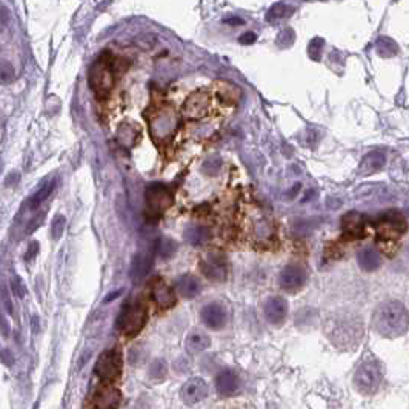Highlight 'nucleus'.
I'll list each match as a JSON object with an SVG mask.
<instances>
[{
    "instance_id": "obj_1",
    "label": "nucleus",
    "mask_w": 409,
    "mask_h": 409,
    "mask_svg": "<svg viewBox=\"0 0 409 409\" xmlns=\"http://www.w3.org/2000/svg\"><path fill=\"white\" fill-rule=\"evenodd\" d=\"M323 332L334 348L356 351L365 339V323L362 316L351 311H337L325 318Z\"/></svg>"
},
{
    "instance_id": "obj_2",
    "label": "nucleus",
    "mask_w": 409,
    "mask_h": 409,
    "mask_svg": "<svg viewBox=\"0 0 409 409\" xmlns=\"http://www.w3.org/2000/svg\"><path fill=\"white\" fill-rule=\"evenodd\" d=\"M372 330L384 339H397L409 330V311L398 300H384L371 316Z\"/></svg>"
},
{
    "instance_id": "obj_3",
    "label": "nucleus",
    "mask_w": 409,
    "mask_h": 409,
    "mask_svg": "<svg viewBox=\"0 0 409 409\" xmlns=\"http://www.w3.org/2000/svg\"><path fill=\"white\" fill-rule=\"evenodd\" d=\"M384 371L383 366L375 357H368L357 366L353 377V384L358 394L372 397L379 394L383 387Z\"/></svg>"
},
{
    "instance_id": "obj_4",
    "label": "nucleus",
    "mask_w": 409,
    "mask_h": 409,
    "mask_svg": "<svg viewBox=\"0 0 409 409\" xmlns=\"http://www.w3.org/2000/svg\"><path fill=\"white\" fill-rule=\"evenodd\" d=\"M178 128L177 114L169 106H162L150 119V134L155 143H165L176 134Z\"/></svg>"
},
{
    "instance_id": "obj_5",
    "label": "nucleus",
    "mask_w": 409,
    "mask_h": 409,
    "mask_svg": "<svg viewBox=\"0 0 409 409\" xmlns=\"http://www.w3.org/2000/svg\"><path fill=\"white\" fill-rule=\"evenodd\" d=\"M148 322V308L142 301H136L122 311L117 318V328L128 337H136Z\"/></svg>"
},
{
    "instance_id": "obj_6",
    "label": "nucleus",
    "mask_w": 409,
    "mask_h": 409,
    "mask_svg": "<svg viewBox=\"0 0 409 409\" xmlns=\"http://www.w3.org/2000/svg\"><path fill=\"white\" fill-rule=\"evenodd\" d=\"M88 82L97 97L108 96L114 85V71L111 60L105 59V57H100L99 60H96L93 67L89 68Z\"/></svg>"
},
{
    "instance_id": "obj_7",
    "label": "nucleus",
    "mask_w": 409,
    "mask_h": 409,
    "mask_svg": "<svg viewBox=\"0 0 409 409\" xmlns=\"http://www.w3.org/2000/svg\"><path fill=\"white\" fill-rule=\"evenodd\" d=\"M124 371V357L119 349H106L94 366V372L103 383L117 382Z\"/></svg>"
},
{
    "instance_id": "obj_8",
    "label": "nucleus",
    "mask_w": 409,
    "mask_h": 409,
    "mask_svg": "<svg viewBox=\"0 0 409 409\" xmlns=\"http://www.w3.org/2000/svg\"><path fill=\"white\" fill-rule=\"evenodd\" d=\"M146 212L151 219L160 217L171 204H173V193L163 183H150L145 190Z\"/></svg>"
},
{
    "instance_id": "obj_9",
    "label": "nucleus",
    "mask_w": 409,
    "mask_h": 409,
    "mask_svg": "<svg viewBox=\"0 0 409 409\" xmlns=\"http://www.w3.org/2000/svg\"><path fill=\"white\" fill-rule=\"evenodd\" d=\"M122 392L110 383H103L89 396L85 409H117Z\"/></svg>"
},
{
    "instance_id": "obj_10",
    "label": "nucleus",
    "mask_w": 409,
    "mask_h": 409,
    "mask_svg": "<svg viewBox=\"0 0 409 409\" xmlns=\"http://www.w3.org/2000/svg\"><path fill=\"white\" fill-rule=\"evenodd\" d=\"M209 103H211V96L208 91L200 89V91L193 93L183 103V108H182L183 117L188 120L203 119L209 111Z\"/></svg>"
},
{
    "instance_id": "obj_11",
    "label": "nucleus",
    "mask_w": 409,
    "mask_h": 409,
    "mask_svg": "<svg viewBox=\"0 0 409 409\" xmlns=\"http://www.w3.org/2000/svg\"><path fill=\"white\" fill-rule=\"evenodd\" d=\"M208 396V383L200 377H193L183 383L180 388V398L188 406L200 403Z\"/></svg>"
},
{
    "instance_id": "obj_12",
    "label": "nucleus",
    "mask_w": 409,
    "mask_h": 409,
    "mask_svg": "<svg viewBox=\"0 0 409 409\" xmlns=\"http://www.w3.org/2000/svg\"><path fill=\"white\" fill-rule=\"evenodd\" d=\"M200 318H202V322L204 323V326H207V328L219 331V330H222L223 326L226 325L228 314H226V309H225L223 305L216 304V301H214V304H209V305H207L202 309Z\"/></svg>"
},
{
    "instance_id": "obj_13",
    "label": "nucleus",
    "mask_w": 409,
    "mask_h": 409,
    "mask_svg": "<svg viewBox=\"0 0 409 409\" xmlns=\"http://www.w3.org/2000/svg\"><path fill=\"white\" fill-rule=\"evenodd\" d=\"M306 282V273L304 268L297 265H288L282 269L279 275V283L286 291H297Z\"/></svg>"
},
{
    "instance_id": "obj_14",
    "label": "nucleus",
    "mask_w": 409,
    "mask_h": 409,
    "mask_svg": "<svg viewBox=\"0 0 409 409\" xmlns=\"http://www.w3.org/2000/svg\"><path fill=\"white\" fill-rule=\"evenodd\" d=\"M264 313L269 323L279 326L285 322L286 316H288V301L279 296L269 297L264 306Z\"/></svg>"
},
{
    "instance_id": "obj_15",
    "label": "nucleus",
    "mask_w": 409,
    "mask_h": 409,
    "mask_svg": "<svg viewBox=\"0 0 409 409\" xmlns=\"http://www.w3.org/2000/svg\"><path fill=\"white\" fill-rule=\"evenodd\" d=\"M151 296L155 301V305L162 309H169L176 305L177 297L169 285H167L162 279H155L151 285Z\"/></svg>"
},
{
    "instance_id": "obj_16",
    "label": "nucleus",
    "mask_w": 409,
    "mask_h": 409,
    "mask_svg": "<svg viewBox=\"0 0 409 409\" xmlns=\"http://www.w3.org/2000/svg\"><path fill=\"white\" fill-rule=\"evenodd\" d=\"M200 268L203 274L208 277L209 280H214V282H225L226 277H228V266H226V261L223 257H208L204 259Z\"/></svg>"
},
{
    "instance_id": "obj_17",
    "label": "nucleus",
    "mask_w": 409,
    "mask_h": 409,
    "mask_svg": "<svg viewBox=\"0 0 409 409\" xmlns=\"http://www.w3.org/2000/svg\"><path fill=\"white\" fill-rule=\"evenodd\" d=\"M377 231L383 239H391V237L402 235L406 231V223L398 214H391L383 217L377 223Z\"/></svg>"
},
{
    "instance_id": "obj_18",
    "label": "nucleus",
    "mask_w": 409,
    "mask_h": 409,
    "mask_svg": "<svg viewBox=\"0 0 409 409\" xmlns=\"http://www.w3.org/2000/svg\"><path fill=\"white\" fill-rule=\"evenodd\" d=\"M240 387V379L235 371L233 370H223L217 375L216 379V388L217 392L222 397H231L234 396L237 389Z\"/></svg>"
},
{
    "instance_id": "obj_19",
    "label": "nucleus",
    "mask_w": 409,
    "mask_h": 409,
    "mask_svg": "<svg viewBox=\"0 0 409 409\" xmlns=\"http://www.w3.org/2000/svg\"><path fill=\"white\" fill-rule=\"evenodd\" d=\"M152 265V259L146 252H138L133 257L129 266V277L134 283H141L146 275H148Z\"/></svg>"
},
{
    "instance_id": "obj_20",
    "label": "nucleus",
    "mask_w": 409,
    "mask_h": 409,
    "mask_svg": "<svg viewBox=\"0 0 409 409\" xmlns=\"http://www.w3.org/2000/svg\"><path fill=\"white\" fill-rule=\"evenodd\" d=\"M357 264L366 273L377 271L382 266V256L375 248L365 247L357 252Z\"/></svg>"
},
{
    "instance_id": "obj_21",
    "label": "nucleus",
    "mask_w": 409,
    "mask_h": 409,
    "mask_svg": "<svg viewBox=\"0 0 409 409\" xmlns=\"http://www.w3.org/2000/svg\"><path fill=\"white\" fill-rule=\"evenodd\" d=\"M177 283V291L182 297L191 300L194 297H197L202 291V283L194 275H183L176 282Z\"/></svg>"
},
{
    "instance_id": "obj_22",
    "label": "nucleus",
    "mask_w": 409,
    "mask_h": 409,
    "mask_svg": "<svg viewBox=\"0 0 409 409\" xmlns=\"http://www.w3.org/2000/svg\"><path fill=\"white\" fill-rule=\"evenodd\" d=\"M343 231L349 237H362L365 233V222L363 216L357 214V212H348V214L343 217Z\"/></svg>"
},
{
    "instance_id": "obj_23",
    "label": "nucleus",
    "mask_w": 409,
    "mask_h": 409,
    "mask_svg": "<svg viewBox=\"0 0 409 409\" xmlns=\"http://www.w3.org/2000/svg\"><path fill=\"white\" fill-rule=\"evenodd\" d=\"M384 160H387V155L382 151H372L366 155L362 160V165H360V174H374L380 171L384 165Z\"/></svg>"
},
{
    "instance_id": "obj_24",
    "label": "nucleus",
    "mask_w": 409,
    "mask_h": 409,
    "mask_svg": "<svg viewBox=\"0 0 409 409\" xmlns=\"http://www.w3.org/2000/svg\"><path fill=\"white\" fill-rule=\"evenodd\" d=\"M56 188V178H48L45 182L40 185L37 190L31 194V197L28 200V207L31 209H37L40 204H42L48 197H50V194L54 191Z\"/></svg>"
},
{
    "instance_id": "obj_25",
    "label": "nucleus",
    "mask_w": 409,
    "mask_h": 409,
    "mask_svg": "<svg viewBox=\"0 0 409 409\" xmlns=\"http://www.w3.org/2000/svg\"><path fill=\"white\" fill-rule=\"evenodd\" d=\"M209 237H211L209 230L203 225L188 226L185 231V239L188 243L193 245V247H203V245H207L209 242Z\"/></svg>"
},
{
    "instance_id": "obj_26",
    "label": "nucleus",
    "mask_w": 409,
    "mask_h": 409,
    "mask_svg": "<svg viewBox=\"0 0 409 409\" xmlns=\"http://www.w3.org/2000/svg\"><path fill=\"white\" fill-rule=\"evenodd\" d=\"M209 345H211V339L202 331H193L186 339V349H188V353H191V354L203 353L204 349L209 348Z\"/></svg>"
},
{
    "instance_id": "obj_27",
    "label": "nucleus",
    "mask_w": 409,
    "mask_h": 409,
    "mask_svg": "<svg viewBox=\"0 0 409 409\" xmlns=\"http://www.w3.org/2000/svg\"><path fill=\"white\" fill-rule=\"evenodd\" d=\"M155 254H157L160 259L168 260L173 257L177 252V243L169 239V237H160V239L155 240Z\"/></svg>"
},
{
    "instance_id": "obj_28",
    "label": "nucleus",
    "mask_w": 409,
    "mask_h": 409,
    "mask_svg": "<svg viewBox=\"0 0 409 409\" xmlns=\"http://www.w3.org/2000/svg\"><path fill=\"white\" fill-rule=\"evenodd\" d=\"M137 136H138V129L129 124H124L117 131V138L120 145L126 146V148H131V146L136 143Z\"/></svg>"
},
{
    "instance_id": "obj_29",
    "label": "nucleus",
    "mask_w": 409,
    "mask_h": 409,
    "mask_svg": "<svg viewBox=\"0 0 409 409\" xmlns=\"http://www.w3.org/2000/svg\"><path fill=\"white\" fill-rule=\"evenodd\" d=\"M168 374V365L163 358H157L150 365V377L152 380H163Z\"/></svg>"
},
{
    "instance_id": "obj_30",
    "label": "nucleus",
    "mask_w": 409,
    "mask_h": 409,
    "mask_svg": "<svg viewBox=\"0 0 409 409\" xmlns=\"http://www.w3.org/2000/svg\"><path fill=\"white\" fill-rule=\"evenodd\" d=\"M65 225H67V217L62 216V214H57L51 220V237L54 240H59L60 237L63 235Z\"/></svg>"
},
{
    "instance_id": "obj_31",
    "label": "nucleus",
    "mask_w": 409,
    "mask_h": 409,
    "mask_svg": "<svg viewBox=\"0 0 409 409\" xmlns=\"http://www.w3.org/2000/svg\"><path fill=\"white\" fill-rule=\"evenodd\" d=\"M222 165H223L222 159H220V157H211L208 160H204L202 171L204 174H208V176H217L220 173V169H222Z\"/></svg>"
},
{
    "instance_id": "obj_32",
    "label": "nucleus",
    "mask_w": 409,
    "mask_h": 409,
    "mask_svg": "<svg viewBox=\"0 0 409 409\" xmlns=\"http://www.w3.org/2000/svg\"><path fill=\"white\" fill-rule=\"evenodd\" d=\"M377 50L379 54L383 57H389V56H394L397 54V45L392 42L391 39L388 37H382L377 44Z\"/></svg>"
},
{
    "instance_id": "obj_33",
    "label": "nucleus",
    "mask_w": 409,
    "mask_h": 409,
    "mask_svg": "<svg viewBox=\"0 0 409 409\" xmlns=\"http://www.w3.org/2000/svg\"><path fill=\"white\" fill-rule=\"evenodd\" d=\"M323 39L320 37H316L311 40V44L308 46V54L309 57L313 60H320V57H322V46H323Z\"/></svg>"
},
{
    "instance_id": "obj_34",
    "label": "nucleus",
    "mask_w": 409,
    "mask_h": 409,
    "mask_svg": "<svg viewBox=\"0 0 409 409\" xmlns=\"http://www.w3.org/2000/svg\"><path fill=\"white\" fill-rule=\"evenodd\" d=\"M286 11H288V5H285V4H274L271 8H269V11L266 14V20L282 19L283 15H288V14H286Z\"/></svg>"
},
{
    "instance_id": "obj_35",
    "label": "nucleus",
    "mask_w": 409,
    "mask_h": 409,
    "mask_svg": "<svg viewBox=\"0 0 409 409\" xmlns=\"http://www.w3.org/2000/svg\"><path fill=\"white\" fill-rule=\"evenodd\" d=\"M11 291H13L14 296H18L19 299H23L27 296V286H25V283H23L22 277H19V275L13 277V279H11Z\"/></svg>"
},
{
    "instance_id": "obj_36",
    "label": "nucleus",
    "mask_w": 409,
    "mask_h": 409,
    "mask_svg": "<svg viewBox=\"0 0 409 409\" xmlns=\"http://www.w3.org/2000/svg\"><path fill=\"white\" fill-rule=\"evenodd\" d=\"M13 79H14L13 65L8 60H4L2 65H0V80H2L4 84H10Z\"/></svg>"
},
{
    "instance_id": "obj_37",
    "label": "nucleus",
    "mask_w": 409,
    "mask_h": 409,
    "mask_svg": "<svg viewBox=\"0 0 409 409\" xmlns=\"http://www.w3.org/2000/svg\"><path fill=\"white\" fill-rule=\"evenodd\" d=\"M294 39H296V34H294V31L290 30V28H286L279 34V40H277V44L285 48V44H286L285 40H288V45L291 46L292 42H294Z\"/></svg>"
},
{
    "instance_id": "obj_38",
    "label": "nucleus",
    "mask_w": 409,
    "mask_h": 409,
    "mask_svg": "<svg viewBox=\"0 0 409 409\" xmlns=\"http://www.w3.org/2000/svg\"><path fill=\"white\" fill-rule=\"evenodd\" d=\"M20 182V174L18 173V171H11L10 174H8L6 177H5V186H15Z\"/></svg>"
},
{
    "instance_id": "obj_39",
    "label": "nucleus",
    "mask_w": 409,
    "mask_h": 409,
    "mask_svg": "<svg viewBox=\"0 0 409 409\" xmlns=\"http://www.w3.org/2000/svg\"><path fill=\"white\" fill-rule=\"evenodd\" d=\"M44 219H45V212H42V214H39L37 217H34L31 220L30 222V225H28V230H27V233H32L34 230H37V228L42 225V222H44Z\"/></svg>"
},
{
    "instance_id": "obj_40",
    "label": "nucleus",
    "mask_w": 409,
    "mask_h": 409,
    "mask_svg": "<svg viewBox=\"0 0 409 409\" xmlns=\"http://www.w3.org/2000/svg\"><path fill=\"white\" fill-rule=\"evenodd\" d=\"M257 40V36L254 34V32H245V34L240 36L239 39V42L242 45H251V44H254Z\"/></svg>"
},
{
    "instance_id": "obj_41",
    "label": "nucleus",
    "mask_w": 409,
    "mask_h": 409,
    "mask_svg": "<svg viewBox=\"0 0 409 409\" xmlns=\"http://www.w3.org/2000/svg\"><path fill=\"white\" fill-rule=\"evenodd\" d=\"M37 252H39V243L37 242H31L30 247H28L27 254H25V260H32L37 256Z\"/></svg>"
},
{
    "instance_id": "obj_42",
    "label": "nucleus",
    "mask_w": 409,
    "mask_h": 409,
    "mask_svg": "<svg viewBox=\"0 0 409 409\" xmlns=\"http://www.w3.org/2000/svg\"><path fill=\"white\" fill-rule=\"evenodd\" d=\"M225 23H230V25H243V19L240 18H230V19H225Z\"/></svg>"
},
{
    "instance_id": "obj_43",
    "label": "nucleus",
    "mask_w": 409,
    "mask_h": 409,
    "mask_svg": "<svg viewBox=\"0 0 409 409\" xmlns=\"http://www.w3.org/2000/svg\"><path fill=\"white\" fill-rule=\"evenodd\" d=\"M119 294H122V290H119V291H116V292L110 294V296L105 299V301H106V304H108V301H111V300H114V299H117V297H119Z\"/></svg>"
}]
</instances>
